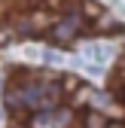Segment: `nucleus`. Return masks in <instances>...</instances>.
<instances>
[{"instance_id": "nucleus-5", "label": "nucleus", "mask_w": 125, "mask_h": 128, "mask_svg": "<svg viewBox=\"0 0 125 128\" xmlns=\"http://www.w3.org/2000/svg\"><path fill=\"white\" fill-rule=\"evenodd\" d=\"M82 12H86V15H95V18H98V15H104V9L95 3V0H82Z\"/></svg>"}, {"instance_id": "nucleus-3", "label": "nucleus", "mask_w": 125, "mask_h": 128, "mask_svg": "<svg viewBox=\"0 0 125 128\" xmlns=\"http://www.w3.org/2000/svg\"><path fill=\"white\" fill-rule=\"evenodd\" d=\"M86 52H88V58H92V61H101V64L113 55V49H107V46H88Z\"/></svg>"}, {"instance_id": "nucleus-7", "label": "nucleus", "mask_w": 125, "mask_h": 128, "mask_svg": "<svg viewBox=\"0 0 125 128\" xmlns=\"http://www.w3.org/2000/svg\"><path fill=\"white\" fill-rule=\"evenodd\" d=\"M43 61H46V64H61L64 58H61V52H55V49H46V52H43Z\"/></svg>"}, {"instance_id": "nucleus-1", "label": "nucleus", "mask_w": 125, "mask_h": 128, "mask_svg": "<svg viewBox=\"0 0 125 128\" xmlns=\"http://www.w3.org/2000/svg\"><path fill=\"white\" fill-rule=\"evenodd\" d=\"M82 28H86V22H82V15L76 12V9H70V15H64L55 28H52V40L55 43H70L73 37H80L82 34Z\"/></svg>"}, {"instance_id": "nucleus-8", "label": "nucleus", "mask_w": 125, "mask_h": 128, "mask_svg": "<svg viewBox=\"0 0 125 128\" xmlns=\"http://www.w3.org/2000/svg\"><path fill=\"white\" fill-rule=\"evenodd\" d=\"M30 18H34V28H37V34H40V30H43L46 24H49V15H46V12H37V15H30Z\"/></svg>"}, {"instance_id": "nucleus-6", "label": "nucleus", "mask_w": 125, "mask_h": 128, "mask_svg": "<svg viewBox=\"0 0 125 128\" xmlns=\"http://www.w3.org/2000/svg\"><path fill=\"white\" fill-rule=\"evenodd\" d=\"M86 128H107V119H104L101 113H92V116L86 119Z\"/></svg>"}, {"instance_id": "nucleus-9", "label": "nucleus", "mask_w": 125, "mask_h": 128, "mask_svg": "<svg viewBox=\"0 0 125 128\" xmlns=\"http://www.w3.org/2000/svg\"><path fill=\"white\" fill-rule=\"evenodd\" d=\"M64 88H67V92H76V88H80V82H76L73 76H67V79H64Z\"/></svg>"}, {"instance_id": "nucleus-4", "label": "nucleus", "mask_w": 125, "mask_h": 128, "mask_svg": "<svg viewBox=\"0 0 125 128\" xmlns=\"http://www.w3.org/2000/svg\"><path fill=\"white\" fill-rule=\"evenodd\" d=\"M92 101H95V107H101V110H107V107L113 104V98L107 92H92Z\"/></svg>"}, {"instance_id": "nucleus-11", "label": "nucleus", "mask_w": 125, "mask_h": 128, "mask_svg": "<svg viewBox=\"0 0 125 128\" xmlns=\"http://www.w3.org/2000/svg\"><path fill=\"white\" fill-rule=\"evenodd\" d=\"M122 88H125V86H122ZM122 101H125V94H122Z\"/></svg>"}, {"instance_id": "nucleus-2", "label": "nucleus", "mask_w": 125, "mask_h": 128, "mask_svg": "<svg viewBox=\"0 0 125 128\" xmlns=\"http://www.w3.org/2000/svg\"><path fill=\"white\" fill-rule=\"evenodd\" d=\"M49 122H52L55 128H67V125L73 122V110H70V107H61V110H55V113L49 116Z\"/></svg>"}, {"instance_id": "nucleus-10", "label": "nucleus", "mask_w": 125, "mask_h": 128, "mask_svg": "<svg viewBox=\"0 0 125 128\" xmlns=\"http://www.w3.org/2000/svg\"><path fill=\"white\" fill-rule=\"evenodd\" d=\"M107 128H125V122H107Z\"/></svg>"}, {"instance_id": "nucleus-12", "label": "nucleus", "mask_w": 125, "mask_h": 128, "mask_svg": "<svg viewBox=\"0 0 125 128\" xmlns=\"http://www.w3.org/2000/svg\"><path fill=\"white\" fill-rule=\"evenodd\" d=\"M0 119H3V116H0Z\"/></svg>"}, {"instance_id": "nucleus-13", "label": "nucleus", "mask_w": 125, "mask_h": 128, "mask_svg": "<svg viewBox=\"0 0 125 128\" xmlns=\"http://www.w3.org/2000/svg\"><path fill=\"white\" fill-rule=\"evenodd\" d=\"M67 128H70V125H67Z\"/></svg>"}]
</instances>
